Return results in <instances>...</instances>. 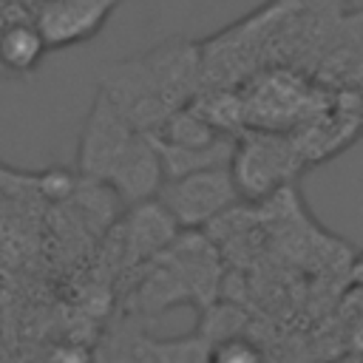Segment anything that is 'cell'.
Here are the masks:
<instances>
[{"instance_id":"1","label":"cell","mask_w":363,"mask_h":363,"mask_svg":"<svg viewBox=\"0 0 363 363\" xmlns=\"http://www.w3.org/2000/svg\"><path fill=\"white\" fill-rule=\"evenodd\" d=\"M199 54L190 43H162L153 51L111 65L99 91L142 133H156L193 96Z\"/></svg>"},{"instance_id":"2","label":"cell","mask_w":363,"mask_h":363,"mask_svg":"<svg viewBox=\"0 0 363 363\" xmlns=\"http://www.w3.org/2000/svg\"><path fill=\"white\" fill-rule=\"evenodd\" d=\"M79 173L111 184L125 201H142L162 190V159L153 139L136 130L116 105L99 91L94 108L88 111L79 153Z\"/></svg>"},{"instance_id":"3","label":"cell","mask_w":363,"mask_h":363,"mask_svg":"<svg viewBox=\"0 0 363 363\" xmlns=\"http://www.w3.org/2000/svg\"><path fill=\"white\" fill-rule=\"evenodd\" d=\"M301 159L303 153L298 150L292 136L258 130V133H247L233 147L230 173L244 199H261L269 190H275L281 182L292 179L301 167Z\"/></svg>"},{"instance_id":"4","label":"cell","mask_w":363,"mask_h":363,"mask_svg":"<svg viewBox=\"0 0 363 363\" xmlns=\"http://www.w3.org/2000/svg\"><path fill=\"white\" fill-rule=\"evenodd\" d=\"M164 210L187 227H196L221 210H227L235 199H241L230 167H207L179 179H167L159 190Z\"/></svg>"},{"instance_id":"5","label":"cell","mask_w":363,"mask_h":363,"mask_svg":"<svg viewBox=\"0 0 363 363\" xmlns=\"http://www.w3.org/2000/svg\"><path fill=\"white\" fill-rule=\"evenodd\" d=\"M122 3L125 0H40L31 11L48 51H54L94 40Z\"/></svg>"},{"instance_id":"6","label":"cell","mask_w":363,"mask_h":363,"mask_svg":"<svg viewBox=\"0 0 363 363\" xmlns=\"http://www.w3.org/2000/svg\"><path fill=\"white\" fill-rule=\"evenodd\" d=\"M48 54V43L34 20V11L26 3H17L0 20V74L23 77L37 71L43 57Z\"/></svg>"},{"instance_id":"7","label":"cell","mask_w":363,"mask_h":363,"mask_svg":"<svg viewBox=\"0 0 363 363\" xmlns=\"http://www.w3.org/2000/svg\"><path fill=\"white\" fill-rule=\"evenodd\" d=\"M204 363H269V357L255 340L244 335H227L210 346Z\"/></svg>"},{"instance_id":"8","label":"cell","mask_w":363,"mask_h":363,"mask_svg":"<svg viewBox=\"0 0 363 363\" xmlns=\"http://www.w3.org/2000/svg\"><path fill=\"white\" fill-rule=\"evenodd\" d=\"M45 363H94V357L82 343H60L48 352Z\"/></svg>"}]
</instances>
